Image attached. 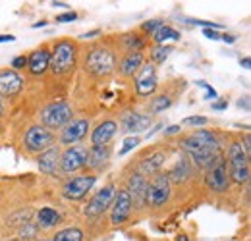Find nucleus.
<instances>
[{"mask_svg": "<svg viewBox=\"0 0 251 241\" xmlns=\"http://www.w3.org/2000/svg\"><path fill=\"white\" fill-rule=\"evenodd\" d=\"M75 64V47L68 41H62L56 45V48L50 52V62H49V68L54 72V73H66L74 68Z\"/></svg>", "mask_w": 251, "mask_h": 241, "instance_id": "6", "label": "nucleus"}, {"mask_svg": "<svg viewBox=\"0 0 251 241\" xmlns=\"http://www.w3.org/2000/svg\"><path fill=\"white\" fill-rule=\"evenodd\" d=\"M157 89V72L155 66L143 64L135 75V91L139 96H149Z\"/></svg>", "mask_w": 251, "mask_h": 241, "instance_id": "11", "label": "nucleus"}, {"mask_svg": "<svg viewBox=\"0 0 251 241\" xmlns=\"http://www.w3.org/2000/svg\"><path fill=\"white\" fill-rule=\"evenodd\" d=\"M116 129H118V123H116V121H112V120L100 121L93 129V133H91V143H93V147H104V145L114 137Z\"/></svg>", "mask_w": 251, "mask_h": 241, "instance_id": "17", "label": "nucleus"}, {"mask_svg": "<svg viewBox=\"0 0 251 241\" xmlns=\"http://www.w3.org/2000/svg\"><path fill=\"white\" fill-rule=\"evenodd\" d=\"M37 164H39V168H41L43 174L54 176V172L60 166V152H58V149L56 147H50V149L43 151L39 154V158H37Z\"/></svg>", "mask_w": 251, "mask_h": 241, "instance_id": "19", "label": "nucleus"}, {"mask_svg": "<svg viewBox=\"0 0 251 241\" xmlns=\"http://www.w3.org/2000/svg\"><path fill=\"white\" fill-rule=\"evenodd\" d=\"M87 129H89V121L87 120H72L68 125L62 127L60 143L66 147H74V143L81 141L87 135Z\"/></svg>", "mask_w": 251, "mask_h": 241, "instance_id": "14", "label": "nucleus"}, {"mask_svg": "<svg viewBox=\"0 0 251 241\" xmlns=\"http://www.w3.org/2000/svg\"><path fill=\"white\" fill-rule=\"evenodd\" d=\"M226 106H228L226 100H217V102H213V110H226Z\"/></svg>", "mask_w": 251, "mask_h": 241, "instance_id": "38", "label": "nucleus"}, {"mask_svg": "<svg viewBox=\"0 0 251 241\" xmlns=\"http://www.w3.org/2000/svg\"><path fill=\"white\" fill-rule=\"evenodd\" d=\"M99 35V31H89V33H85V35H81L83 39H91V37H97Z\"/></svg>", "mask_w": 251, "mask_h": 241, "instance_id": "44", "label": "nucleus"}, {"mask_svg": "<svg viewBox=\"0 0 251 241\" xmlns=\"http://www.w3.org/2000/svg\"><path fill=\"white\" fill-rule=\"evenodd\" d=\"M162 25V22L160 20H153V22H145L141 27H143V31H149V33H155V31L158 29Z\"/></svg>", "mask_w": 251, "mask_h": 241, "instance_id": "34", "label": "nucleus"}, {"mask_svg": "<svg viewBox=\"0 0 251 241\" xmlns=\"http://www.w3.org/2000/svg\"><path fill=\"white\" fill-rule=\"evenodd\" d=\"M137 145H139V139H137V137H127L124 141V145H122V149H120V154H126L127 151L135 149Z\"/></svg>", "mask_w": 251, "mask_h": 241, "instance_id": "32", "label": "nucleus"}, {"mask_svg": "<svg viewBox=\"0 0 251 241\" xmlns=\"http://www.w3.org/2000/svg\"><path fill=\"white\" fill-rule=\"evenodd\" d=\"M220 39H222L224 43H234V41H236V37H232V35H222Z\"/></svg>", "mask_w": 251, "mask_h": 241, "instance_id": "42", "label": "nucleus"}, {"mask_svg": "<svg viewBox=\"0 0 251 241\" xmlns=\"http://www.w3.org/2000/svg\"><path fill=\"white\" fill-rule=\"evenodd\" d=\"M178 131H180V125H170L168 129H164L166 135H172V133H178Z\"/></svg>", "mask_w": 251, "mask_h": 241, "instance_id": "40", "label": "nucleus"}, {"mask_svg": "<svg viewBox=\"0 0 251 241\" xmlns=\"http://www.w3.org/2000/svg\"><path fill=\"white\" fill-rule=\"evenodd\" d=\"M178 241H188V238H186V236H180V238H178Z\"/></svg>", "mask_w": 251, "mask_h": 241, "instance_id": "47", "label": "nucleus"}, {"mask_svg": "<svg viewBox=\"0 0 251 241\" xmlns=\"http://www.w3.org/2000/svg\"><path fill=\"white\" fill-rule=\"evenodd\" d=\"M143 66V54L141 52H127L124 60L120 62V72L124 75H133L139 72V68Z\"/></svg>", "mask_w": 251, "mask_h": 241, "instance_id": "23", "label": "nucleus"}, {"mask_svg": "<svg viewBox=\"0 0 251 241\" xmlns=\"http://www.w3.org/2000/svg\"><path fill=\"white\" fill-rule=\"evenodd\" d=\"M97 178L95 176H79V178H72L64 183L62 193L66 199L70 201H77V199H83L87 195V191L95 185Z\"/></svg>", "mask_w": 251, "mask_h": 241, "instance_id": "10", "label": "nucleus"}, {"mask_svg": "<svg viewBox=\"0 0 251 241\" xmlns=\"http://www.w3.org/2000/svg\"><path fill=\"white\" fill-rule=\"evenodd\" d=\"M27 66V58L25 56H16L14 60H12V68L14 70H22V68H25Z\"/></svg>", "mask_w": 251, "mask_h": 241, "instance_id": "36", "label": "nucleus"}, {"mask_svg": "<svg viewBox=\"0 0 251 241\" xmlns=\"http://www.w3.org/2000/svg\"><path fill=\"white\" fill-rule=\"evenodd\" d=\"M22 87H24V79L16 72H12V70L0 72V95L14 96L22 91Z\"/></svg>", "mask_w": 251, "mask_h": 241, "instance_id": "16", "label": "nucleus"}, {"mask_svg": "<svg viewBox=\"0 0 251 241\" xmlns=\"http://www.w3.org/2000/svg\"><path fill=\"white\" fill-rule=\"evenodd\" d=\"M85 162H87V149L74 145V147H68L60 156V170L64 174H72L83 168Z\"/></svg>", "mask_w": 251, "mask_h": 241, "instance_id": "9", "label": "nucleus"}, {"mask_svg": "<svg viewBox=\"0 0 251 241\" xmlns=\"http://www.w3.org/2000/svg\"><path fill=\"white\" fill-rule=\"evenodd\" d=\"M124 47L129 50V52H139L143 47H145V43H143V39H139L137 35H126L124 37Z\"/></svg>", "mask_w": 251, "mask_h": 241, "instance_id": "28", "label": "nucleus"}, {"mask_svg": "<svg viewBox=\"0 0 251 241\" xmlns=\"http://www.w3.org/2000/svg\"><path fill=\"white\" fill-rule=\"evenodd\" d=\"M52 241H83V232L79 228H64Z\"/></svg>", "mask_w": 251, "mask_h": 241, "instance_id": "27", "label": "nucleus"}, {"mask_svg": "<svg viewBox=\"0 0 251 241\" xmlns=\"http://www.w3.org/2000/svg\"><path fill=\"white\" fill-rule=\"evenodd\" d=\"M60 222V212L50 209V207H45L37 212V226L41 228H52Z\"/></svg>", "mask_w": 251, "mask_h": 241, "instance_id": "24", "label": "nucleus"}, {"mask_svg": "<svg viewBox=\"0 0 251 241\" xmlns=\"http://www.w3.org/2000/svg\"><path fill=\"white\" fill-rule=\"evenodd\" d=\"M41 120H43L45 127L49 131L50 129H56V127H64V125H68L72 121V106L66 100L50 102L41 112Z\"/></svg>", "mask_w": 251, "mask_h": 241, "instance_id": "4", "label": "nucleus"}, {"mask_svg": "<svg viewBox=\"0 0 251 241\" xmlns=\"http://www.w3.org/2000/svg\"><path fill=\"white\" fill-rule=\"evenodd\" d=\"M108 156H110V151H108L106 145L104 147H91L87 151V162L85 164L93 170H100L108 162Z\"/></svg>", "mask_w": 251, "mask_h": 241, "instance_id": "21", "label": "nucleus"}, {"mask_svg": "<svg viewBox=\"0 0 251 241\" xmlns=\"http://www.w3.org/2000/svg\"><path fill=\"white\" fill-rule=\"evenodd\" d=\"M153 39H155L157 43H160V45H164V43L170 41V39H172V41H178V39H180V33L176 29H172L170 25H164V24H162V25L153 33Z\"/></svg>", "mask_w": 251, "mask_h": 241, "instance_id": "26", "label": "nucleus"}, {"mask_svg": "<svg viewBox=\"0 0 251 241\" xmlns=\"http://www.w3.org/2000/svg\"><path fill=\"white\" fill-rule=\"evenodd\" d=\"M114 66H116L114 54L104 47H95L93 50L87 54V58H85V70L89 73L97 75V77L108 75L114 70Z\"/></svg>", "mask_w": 251, "mask_h": 241, "instance_id": "3", "label": "nucleus"}, {"mask_svg": "<svg viewBox=\"0 0 251 241\" xmlns=\"http://www.w3.org/2000/svg\"><path fill=\"white\" fill-rule=\"evenodd\" d=\"M164 152L162 151H157L153 152L149 158H145L141 164H139V174L141 176H145V174H158V170H160V166L164 164Z\"/></svg>", "mask_w": 251, "mask_h": 241, "instance_id": "22", "label": "nucleus"}, {"mask_svg": "<svg viewBox=\"0 0 251 241\" xmlns=\"http://www.w3.org/2000/svg\"><path fill=\"white\" fill-rule=\"evenodd\" d=\"M39 241H47V240H39Z\"/></svg>", "mask_w": 251, "mask_h": 241, "instance_id": "49", "label": "nucleus"}, {"mask_svg": "<svg viewBox=\"0 0 251 241\" xmlns=\"http://www.w3.org/2000/svg\"><path fill=\"white\" fill-rule=\"evenodd\" d=\"M149 125H151V118L147 114H139V112H124L122 114V127L127 133L145 131Z\"/></svg>", "mask_w": 251, "mask_h": 241, "instance_id": "18", "label": "nucleus"}, {"mask_svg": "<svg viewBox=\"0 0 251 241\" xmlns=\"http://www.w3.org/2000/svg\"><path fill=\"white\" fill-rule=\"evenodd\" d=\"M114 195H116V187H114V185H104V187L95 195L93 199L89 201V205H87V209H85V214L91 216V218H93V216H100L102 212L112 205Z\"/></svg>", "mask_w": 251, "mask_h": 241, "instance_id": "12", "label": "nucleus"}, {"mask_svg": "<svg viewBox=\"0 0 251 241\" xmlns=\"http://www.w3.org/2000/svg\"><path fill=\"white\" fill-rule=\"evenodd\" d=\"M170 52H172L170 47H166V45H158V47H155V48L151 50V60L157 62V64H162V62L168 58Z\"/></svg>", "mask_w": 251, "mask_h": 241, "instance_id": "30", "label": "nucleus"}, {"mask_svg": "<svg viewBox=\"0 0 251 241\" xmlns=\"http://www.w3.org/2000/svg\"><path fill=\"white\" fill-rule=\"evenodd\" d=\"M0 114H2V100H0Z\"/></svg>", "mask_w": 251, "mask_h": 241, "instance_id": "48", "label": "nucleus"}, {"mask_svg": "<svg viewBox=\"0 0 251 241\" xmlns=\"http://www.w3.org/2000/svg\"><path fill=\"white\" fill-rule=\"evenodd\" d=\"M170 104H172V100H170V96H168V95L155 96V98H153V102H151V112H153V114L164 112V110H166Z\"/></svg>", "mask_w": 251, "mask_h": 241, "instance_id": "29", "label": "nucleus"}, {"mask_svg": "<svg viewBox=\"0 0 251 241\" xmlns=\"http://www.w3.org/2000/svg\"><path fill=\"white\" fill-rule=\"evenodd\" d=\"M127 195L131 199V205L143 207L145 205V193H147V180L145 176H141L139 172H135L129 180H127Z\"/></svg>", "mask_w": 251, "mask_h": 241, "instance_id": "15", "label": "nucleus"}, {"mask_svg": "<svg viewBox=\"0 0 251 241\" xmlns=\"http://www.w3.org/2000/svg\"><path fill=\"white\" fill-rule=\"evenodd\" d=\"M14 39H16V37H14V35H0V43H8V41H10V43H12V41H14Z\"/></svg>", "mask_w": 251, "mask_h": 241, "instance_id": "41", "label": "nucleus"}, {"mask_svg": "<svg viewBox=\"0 0 251 241\" xmlns=\"http://www.w3.org/2000/svg\"><path fill=\"white\" fill-rule=\"evenodd\" d=\"M197 85H199V87H203V89L207 91V98H217V91L213 89L209 83H205V81H197Z\"/></svg>", "mask_w": 251, "mask_h": 241, "instance_id": "37", "label": "nucleus"}, {"mask_svg": "<svg viewBox=\"0 0 251 241\" xmlns=\"http://www.w3.org/2000/svg\"><path fill=\"white\" fill-rule=\"evenodd\" d=\"M35 234H37V226H25V228L20 230V238L22 240H31Z\"/></svg>", "mask_w": 251, "mask_h": 241, "instance_id": "33", "label": "nucleus"}, {"mask_svg": "<svg viewBox=\"0 0 251 241\" xmlns=\"http://www.w3.org/2000/svg\"><path fill=\"white\" fill-rule=\"evenodd\" d=\"M203 35H205V37H209V39H215V41H217V39H220V35L215 29H205V31H203Z\"/></svg>", "mask_w": 251, "mask_h": 241, "instance_id": "39", "label": "nucleus"}, {"mask_svg": "<svg viewBox=\"0 0 251 241\" xmlns=\"http://www.w3.org/2000/svg\"><path fill=\"white\" fill-rule=\"evenodd\" d=\"M228 178H230V176H228V170H226V162H224V158L220 156L213 166L207 168L205 183H207L209 189H213V191H217V193H222V191L228 189V183H230Z\"/></svg>", "mask_w": 251, "mask_h": 241, "instance_id": "8", "label": "nucleus"}, {"mask_svg": "<svg viewBox=\"0 0 251 241\" xmlns=\"http://www.w3.org/2000/svg\"><path fill=\"white\" fill-rule=\"evenodd\" d=\"M131 199H129V195H127V191L126 189H120L116 195H114V203H112V212H110V222L114 224V226H118V224H124L126 220H127V216H129V212H131Z\"/></svg>", "mask_w": 251, "mask_h": 241, "instance_id": "13", "label": "nucleus"}, {"mask_svg": "<svg viewBox=\"0 0 251 241\" xmlns=\"http://www.w3.org/2000/svg\"><path fill=\"white\" fill-rule=\"evenodd\" d=\"M180 147L188 152L191 160L199 168H205V170L209 166H213L222 156L217 135L213 131H207V129H199V131L189 133L188 137H184L180 141Z\"/></svg>", "mask_w": 251, "mask_h": 241, "instance_id": "1", "label": "nucleus"}, {"mask_svg": "<svg viewBox=\"0 0 251 241\" xmlns=\"http://www.w3.org/2000/svg\"><path fill=\"white\" fill-rule=\"evenodd\" d=\"M168 176V181H174V183H182V181H186L191 176V168H189L188 160H180L172 170H170V174H166Z\"/></svg>", "mask_w": 251, "mask_h": 241, "instance_id": "25", "label": "nucleus"}, {"mask_svg": "<svg viewBox=\"0 0 251 241\" xmlns=\"http://www.w3.org/2000/svg\"><path fill=\"white\" fill-rule=\"evenodd\" d=\"M250 58H244V60H240V64H242V66H244V68H250Z\"/></svg>", "mask_w": 251, "mask_h": 241, "instance_id": "45", "label": "nucleus"}, {"mask_svg": "<svg viewBox=\"0 0 251 241\" xmlns=\"http://www.w3.org/2000/svg\"><path fill=\"white\" fill-rule=\"evenodd\" d=\"M52 4H54V6H60V8H68V4H66V2H60V0H58V2H52Z\"/></svg>", "mask_w": 251, "mask_h": 241, "instance_id": "46", "label": "nucleus"}, {"mask_svg": "<svg viewBox=\"0 0 251 241\" xmlns=\"http://www.w3.org/2000/svg\"><path fill=\"white\" fill-rule=\"evenodd\" d=\"M49 62H50V52L47 48H39L27 58V68L33 75H41L49 70Z\"/></svg>", "mask_w": 251, "mask_h": 241, "instance_id": "20", "label": "nucleus"}, {"mask_svg": "<svg viewBox=\"0 0 251 241\" xmlns=\"http://www.w3.org/2000/svg\"><path fill=\"white\" fill-rule=\"evenodd\" d=\"M52 143H54V135L47 127H43V125H33V127H29L27 133H25V139H24L25 149L31 152L47 151V149L52 147Z\"/></svg>", "mask_w": 251, "mask_h": 241, "instance_id": "7", "label": "nucleus"}, {"mask_svg": "<svg viewBox=\"0 0 251 241\" xmlns=\"http://www.w3.org/2000/svg\"><path fill=\"white\" fill-rule=\"evenodd\" d=\"M238 106H240V108L244 106V108L248 110V108H250V100H248V98H244V100H238Z\"/></svg>", "mask_w": 251, "mask_h": 241, "instance_id": "43", "label": "nucleus"}, {"mask_svg": "<svg viewBox=\"0 0 251 241\" xmlns=\"http://www.w3.org/2000/svg\"><path fill=\"white\" fill-rule=\"evenodd\" d=\"M228 176L234 183H246L250 180V154L240 141H234L228 149Z\"/></svg>", "mask_w": 251, "mask_h": 241, "instance_id": "2", "label": "nucleus"}, {"mask_svg": "<svg viewBox=\"0 0 251 241\" xmlns=\"http://www.w3.org/2000/svg\"><path fill=\"white\" fill-rule=\"evenodd\" d=\"M207 118L205 116H188V118H184V123L186 125H191V127H201V125H205L207 123Z\"/></svg>", "mask_w": 251, "mask_h": 241, "instance_id": "31", "label": "nucleus"}, {"mask_svg": "<svg viewBox=\"0 0 251 241\" xmlns=\"http://www.w3.org/2000/svg\"><path fill=\"white\" fill-rule=\"evenodd\" d=\"M170 197V181L166 174H155L153 180L147 181V193H145V205L149 207H162Z\"/></svg>", "mask_w": 251, "mask_h": 241, "instance_id": "5", "label": "nucleus"}, {"mask_svg": "<svg viewBox=\"0 0 251 241\" xmlns=\"http://www.w3.org/2000/svg\"><path fill=\"white\" fill-rule=\"evenodd\" d=\"M75 20H77V14H75V12H68V14H62V16H58V18H56V22H60V24L75 22Z\"/></svg>", "mask_w": 251, "mask_h": 241, "instance_id": "35", "label": "nucleus"}]
</instances>
